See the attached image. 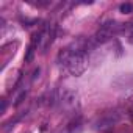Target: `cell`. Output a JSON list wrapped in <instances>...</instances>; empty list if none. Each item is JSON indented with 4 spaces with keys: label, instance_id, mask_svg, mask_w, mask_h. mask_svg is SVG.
I'll use <instances>...</instances> for the list:
<instances>
[{
    "label": "cell",
    "instance_id": "cell-1",
    "mask_svg": "<svg viewBox=\"0 0 133 133\" xmlns=\"http://www.w3.org/2000/svg\"><path fill=\"white\" fill-rule=\"evenodd\" d=\"M58 63L61 66H64V68L69 71V74L74 75V77H80L86 71V68H88L86 55L80 53V52H74L71 47H66V49L59 50Z\"/></svg>",
    "mask_w": 133,
    "mask_h": 133
},
{
    "label": "cell",
    "instance_id": "cell-2",
    "mask_svg": "<svg viewBox=\"0 0 133 133\" xmlns=\"http://www.w3.org/2000/svg\"><path fill=\"white\" fill-rule=\"evenodd\" d=\"M59 108L68 113V114H75V111L80 107V100H78V94L72 89H63L59 91V102H58Z\"/></svg>",
    "mask_w": 133,
    "mask_h": 133
},
{
    "label": "cell",
    "instance_id": "cell-3",
    "mask_svg": "<svg viewBox=\"0 0 133 133\" xmlns=\"http://www.w3.org/2000/svg\"><path fill=\"white\" fill-rule=\"evenodd\" d=\"M119 119H121V114L119 113H107L105 116H102L99 121H97V124H96V128L99 130V131H107V130H111L117 122H119Z\"/></svg>",
    "mask_w": 133,
    "mask_h": 133
},
{
    "label": "cell",
    "instance_id": "cell-4",
    "mask_svg": "<svg viewBox=\"0 0 133 133\" xmlns=\"http://www.w3.org/2000/svg\"><path fill=\"white\" fill-rule=\"evenodd\" d=\"M58 102H59V91L58 89H50L45 94H42L39 103L45 105V107H55V105H58Z\"/></svg>",
    "mask_w": 133,
    "mask_h": 133
},
{
    "label": "cell",
    "instance_id": "cell-5",
    "mask_svg": "<svg viewBox=\"0 0 133 133\" xmlns=\"http://www.w3.org/2000/svg\"><path fill=\"white\" fill-rule=\"evenodd\" d=\"M119 10H121V13H124V14H130V13H133V5H131V3H122V5L119 6Z\"/></svg>",
    "mask_w": 133,
    "mask_h": 133
},
{
    "label": "cell",
    "instance_id": "cell-6",
    "mask_svg": "<svg viewBox=\"0 0 133 133\" xmlns=\"http://www.w3.org/2000/svg\"><path fill=\"white\" fill-rule=\"evenodd\" d=\"M25 97H27V91H24V92H22V94L17 97V100H16V103H14V105H19V103H21V102H22Z\"/></svg>",
    "mask_w": 133,
    "mask_h": 133
},
{
    "label": "cell",
    "instance_id": "cell-7",
    "mask_svg": "<svg viewBox=\"0 0 133 133\" xmlns=\"http://www.w3.org/2000/svg\"><path fill=\"white\" fill-rule=\"evenodd\" d=\"M128 42L133 44V27H131V30L128 31Z\"/></svg>",
    "mask_w": 133,
    "mask_h": 133
}]
</instances>
